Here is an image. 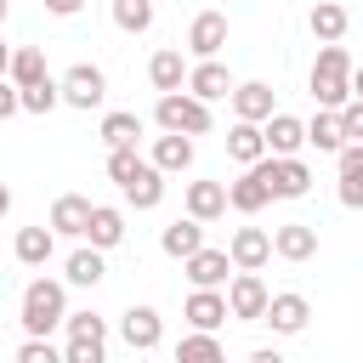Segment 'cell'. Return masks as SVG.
Segmentation results:
<instances>
[{
  "instance_id": "7",
  "label": "cell",
  "mask_w": 363,
  "mask_h": 363,
  "mask_svg": "<svg viewBox=\"0 0 363 363\" xmlns=\"http://www.w3.org/2000/svg\"><path fill=\"white\" fill-rule=\"evenodd\" d=\"M182 272H187V284H193V289H227V278H233L238 267H233V255H227V250H210V244H204L199 255H187V261H182Z\"/></svg>"
},
{
  "instance_id": "13",
  "label": "cell",
  "mask_w": 363,
  "mask_h": 363,
  "mask_svg": "<svg viewBox=\"0 0 363 363\" xmlns=\"http://www.w3.org/2000/svg\"><path fill=\"white\" fill-rule=\"evenodd\" d=\"M227 204H233L238 216H255V210H267V204H272V187H267V176H261L255 164H244V176H238V182H227Z\"/></svg>"
},
{
  "instance_id": "11",
  "label": "cell",
  "mask_w": 363,
  "mask_h": 363,
  "mask_svg": "<svg viewBox=\"0 0 363 363\" xmlns=\"http://www.w3.org/2000/svg\"><path fill=\"white\" fill-rule=\"evenodd\" d=\"M227 255H233L238 272H261V267L272 261V233H261V227H238L233 244H227Z\"/></svg>"
},
{
  "instance_id": "46",
  "label": "cell",
  "mask_w": 363,
  "mask_h": 363,
  "mask_svg": "<svg viewBox=\"0 0 363 363\" xmlns=\"http://www.w3.org/2000/svg\"><path fill=\"white\" fill-rule=\"evenodd\" d=\"M6 210H11V187L0 182V216H6Z\"/></svg>"
},
{
  "instance_id": "10",
  "label": "cell",
  "mask_w": 363,
  "mask_h": 363,
  "mask_svg": "<svg viewBox=\"0 0 363 363\" xmlns=\"http://www.w3.org/2000/svg\"><path fill=\"white\" fill-rule=\"evenodd\" d=\"M261 323H272V335H301V329L312 323V301L295 295V289H284V295L267 301V318H261Z\"/></svg>"
},
{
  "instance_id": "8",
  "label": "cell",
  "mask_w": 363,
  "mask_h": 363,
  "mask_svg": "<svg viewBox=\"0 0 363 363\" xmlns=\"http://www.w3.org/2000/svg\"><path fill=\"white\" fill-rule=\"evenodd\" d=\"M119 340H125L130 352H153V346L164 340V318H159L153 306H125V318H119Z\"/></svg>"
},
{
  "instance_id": "5",
  "label": "cell",
  "mask_w": 363,
  "mask_h": 363,
  "mask_svg": "<svg viewBox=\"0 0 363 363\" xmlns=\"http://www.w3.org/2000/svg\"><path fill=\"white\" fill-rule=\"evenodd\" d=\"M57 85H62V102H68V108H79V113H91V108H102V102H108V74H102L96 62H74Z\"/></svg>"
},
{
  "instance_id": "31",
  "label": "cell",
  "mask_w": 363,
  "mask_h": 363,
  "mask_svg": "<svg viewBox=\"0 0 363 363\" xmlns=\"http://www.w3.org/2000/svg\"><path fill=\"white\" fill-rule=\"evenodd\" d=\"M62 272H68V284L96 289V284L108 278V261H102V250H96V244H85V250H74V255H68V267H62Z\"/></svg>"
},
{
  "instance_id": "18",
  "label": "cell",
  "mask_w": 363,
  "mask_h": 363,
  "mask_svg": "<svg viewBox=\"0 0 363 363\" xmlns=\"http://www.w3.org/2000/svg\"><path fill=\"white\" fill-rule=\"evenodd\" d=\"M335 170H340V204L363 210V142H346L335 153Z\"/></svg>"
},
{
  "instance_id": "23",
  "label": "cell",
  "mask_w": 363,
  "mask_h": 363,
  "mask_svg": "<svg viewBox=\"0 0 363 363\" xmlns=\"http://www.w3.org/2000/svg\"><path fill=\"white\" fill-rule=\"evenodd\" d=\"M85 244H96V250H113V244H125V210H113V204H91Z\"/></svg>"
},
{
  "instance_id": "6",
  "label": "cell",
  "mask_w": 363,
  "mask_h": 363,
  "mask_svg": "<svg viewBox=\"0 0 363 363\" xmlns=\"http://www.w3.org/2000/svg\"><path fill=\"white\" fill-rule=\"evenodd\" d=\"M267 301H272V289L261 284V272H233L227 278V306H233L238 323H261L267 318Z\"/></svg>"
},
{
  "instance_id": "16",
  "label": "cell",
  "mask_w": 363,
  "mask_h": 363,
  "mask_svg": "<svg viewBox=\"0 0 363 363\" xmlns=\"http://www.w3.org/2000/svg\"><path fill=\"white\" fill-rule=\"evenodd\" d=\"M159 250H164L170 261H187V255H199V250H204V221H193V216H176V221L159 233Z\"/></svg>"
},
{
  "instance_id": "41",
  "label": "cell",
  "mask_w": 363,
  "mask_h": 363,
  "mask_svg": "<svg viewBox=\"0 0 363 363\" xmlns=\"http://www.w3.org/2000/svg\"><path fill=\"white\" fill-rule=\"evenodd\" d=\"M11 113H23V91L11 79H0V119H11Z\"/></svg>"
},
{
  "instance_id": "45",
  "label": "cell",
  "mask_w": 363,
  "mask_h": 363,
  "mask_svg": "<svg viewBox=\"0 0 363 363\" xmlns=\"http://www.w3.org/2000/svg\"><path fill=\"white\" fill-rule=\"evenodd\" d=\"M6 68H11V45L0 40V74H6Z\"/></svg>"
},
{
  "instance_id": "35",
  "label": "cell",
  "mask_w": 363,
  "mask_h": 363,
  "mask_svg": "<svg viewBox=\"0 0 363 363\" xmlns=\"http://www.w3.org/2000/svg\"><path fill=\"white\" fill-rule=\"evenodd\" d=\"M62 102V85L57 79H40V85H23V113H51Z\"/></svg>"
},
{
  "instance_id": "36",
  "label": "cell",
  "mask_w": 363,
  "mask_h": 363,
  "mask_svg": "<svg viewBox=\"0 0 363 363\" xmlns=\"http://www.w3.org/2000/svg\"><path fill=\"white\" fill-rule=\"evenodd\" d=\"M142 164H147V159H142L136 147H108V182H119V187H125Z\"/></svg>"
},
{
  "instance_id": "4",
  "label": "cell",
  "mask_w": 363,
  "mask_h": 363,
  "mask_svg": "<svg viewBox=\"0 0 363 363\" xmlns=\"http://www.w3.org/2000/svg\"><path fill=\"white\" fill-rule=\"evenodd\" d=\"M255 170L267 176V187H272V199H306V193H312V164H306L301 153H289V159H278V153H267V159H261Z\"/></svg>"
},
{
  "instance_id": "3",
  "label": "cell",
  "mask_w": 363,
  "mask_h": 363,
  "mask_svg": "<svg viewBox=\"0 0 363 363\" xmlns=\"http://www.w3.org/2000/svg\"><path fill=\"white\" fill-rule=\"evenodd\" d=\"M153 119H159V130H176V136H210V102H199L193 91H170V96H159L153 102Z\"/></svg>"
},
{
  "instance_id": "17",
  "label": "cell",
  "mask_w": 363,
  "mask_h": 363,
  "mask_svg": "<svg viewBox=\"0 0 363 363\" xmlns=\"http://www.w3.org/2000/svg\"><path fill=\"white\" fill-rule=\"evenodd\" d=\"M272 255H284V261H312V255H318V227H312V221H284V227L272 233Z\"/></svg>"
},
{
  "instance_id": "26",
  "label": "cell",
  "mask_w": 363,
  "mask_h": 363,
  "mask_svg": "<svg viewBox=\"0 0 363 363\" xmlns=\"http://www.w3.org/2000/svg\"><path fill=\"white\" fill-rule=\"evenodd\" d=\"M11 255H17L23 267H45V261L57 255V233H51V227H17Z\"/></svg>"
},
{
  "instance_id": "20",
  "label": "cell",
  "mask_w": 363,
  "mask_h": 363,
  "mask_svg": "<svg viewBox=\"0 0 363 363\" xmlns=\"http://www.w3.org/2000/svg\"><path fill=\"white\" fill-rule=\"evenodd\" d=\"M261 130H267V153H278V159L306 147V119H295V113H272Z\"/></svg>"
},
{
  "instance_id": "2",
  "label": "cell",
  "mask_w": 363,
  "mask_h": 363,
  "mask_svg": "<svg viewBox=\"0 0 363 363\" xmlns=\"http://www.w3.org/2000/svg\"><path fill=\"white\" fill-rule=\"evenodd\" d=\"M17 323H23V335L51 340V329H62V323H68V289H62L57 278H34V284L23 289Z\"/></svg>"
},
{
  "instance_id": "34",
  "label": "cell",
  "mask_w": 363,
  "mask_h": 363,
  "mask_svg": "<svg viewBox=\"0 0 363 363\" xmlns=\"http://www.w3.org/2000/svg\"><path fill=\"white\" fill-rule=\"evenodd\" d=\"M113 28L147 34V28H153V0H113Z\"/></svg>"
},
{
  "instance_id": "15",
  "label": "cell",
  "mask_w": 363,
  "mask_h": 363,
  "mask_svg": "<svg viewBox=\"0 0 363 363\" xmlns=\"http://www.w3.org/2000/svg\"><path fill=\"white\" fill-rule=\"evenodd\" d=\"M85 221H91V199H79V193H62L45 216V227L57 238H85Z\"/></svg>"
},
{
  "instance_id": "25",
  "label": "cell",
  "mask_w": 363,
  "mask_h": 363,
  "mask_svg": "<svg viewBox=\"0 0 363 363\" xmlns=\"http://www.w3.org/2000/svg\"><path fill=\"white\" fill-rule=\"evenodd\" d=\"M187 216L193 221L227 216V182H187Z\"/></svg>"
},
{
  "instance_id": "9",
  "label": "cell",
  "mask_w": 363,
  "mask_h": 363,
  "mask_svg": "<svg viewBox=\"0 0 363 363\" xmlns=\"http://www.w3.org/2000/svg\"><path fill=\"white\" fill-rule=\"evenodd\" d=\"M182 318H187L193 329L216 335V329L233 318V306H227V289H193V295H187V306H182Z\"/></svg>"
},
{
  "instance_id": "30",
  "label": "cell",
  "mask_w": 363,
  "mask_h": 363,
  "mask_svg": "<svg viewBox=\"0 0 363 363\" xmlns=\"http://www.w3.org/2000/svg\"><path fill=\"white\" fill-rule=\"evenodd\" d=\"M6 79L23 91V85H40V79H51V68H45V51L40 45H17L11 51V68H6Z\"/></svg>"
},
{
  "instance_id": "40",
  "label": "cell",
  "mask_w": 363,
  "mask_h": 363,
  "mask_svg": "<svg viewBox=\"0 0 363 363\" xmlns=\"http://www.w3.org/2000/svg\"><path fill=\"white\" fill-rule=\"evenodd\" d=\"M340 130H346V142H363V96H352L340 108Z\"/></svg>"
},
{
  "instance_id": "19",
  "label": "cell",
  "mask_w": 363,
  "mask_h": 363,
  "mask_svg": "<svg viewBox=\"0 0 363 363\" xmlns=\"http://www.w3.org/2000/svg\"><path fill=\"white\" fill-rule=\"evenodd\" d=\"M187 91H193L199 102H216V96H233V74H227V62H216V57H204V62H193V74H187Z\"/></svg>"
},
{
  "instance_id": "47",
  "label": "cell",
  "mask_w": 363,
  "mask_h": 363,
  "mask_svg": "<svg viewBox=\"0 0 363 363\" xmlns=\"http://www.w3.org/2000/svg\"><path fill=\"white\" fill-rule=\"evenodd\" d=\"M0 23H6V0H0Z\"/></svg>"
},
{
  "instance_id": "24",
  "label": "cell",
  "mask_w": 363,
  "mask_h": 363,
  "mask_svg": "<svg viewBox=\"0 0 363 363\" xmlns=\"http://www.w3.org/2000/svg\"><path fill=\"white\" fill-rule=\"evenodd\" d=\"M227 153H233L238 164H261V159H267V130L250 125V119H233V130H227Z\"/></svg>"
},
{
  "instance_id": "33",
  "label": "cell",
  "mask_w": 363,
  "mask_h": 363,
  "mask_svg": "<svg viewBox=\"0 0 363 363\" xmlns=\"http://www.w3.org/2000/svg\"><path fill=\"white\" fill-rule=\"evenodd\" d=\"M176 363H227V346H221L216 335L193 329V335H182V346H176Z\"/></svg>"
},
{
  "instance_id": "12",
  "label": "cell",
  "mask_w": 363,
  "mask_h": 363,
  "mask_svg": "<svg viewBox=\"0 0 363 363\" xmlns=\"http://www.w3.org/2000/svg\"><path fill=\"white\" fill-rule=\"evenodd\" d=\"M221 45H227V17L221 11H199L187 23V51L204 62V57H221Z\"/></svg>"
},
{
  "instance_id": "37",
  "label": "cell",
  "mask_w": 363,
  "mask_h": 363,
  "mask_svg": "<svg viewBox=\"0 0 363 363\" xmlns=\"http://www.w3.org/2000/svg\"><path fill=\"white\" fill-rule=\"evenodd\" d=\"M68 340H108V323L96 318V312H68Z\"/></svg>"
},
{
  "instance_id": "29",
  "label": "cell",
  "mask_w": 363,
  "mask_h": 363,
  "mask_svg": "<svg viewBox=\"0 0 363 363\" xmlns=\"http://www.w3.org/2000/svg\"><path fill=\"white\" fill-rule=\"evenodd\" d=\"M346 23H352V17H346V6H340V0H318V6H312V17H306L312 40H323V45H335V40L346 34Z\"/></svg>"
},
{
  "instance_id": "28",
  "label": "cell",
  "mask_w": 363,
  "mask_h": 363,
  "mask_svg": "<svg viewBox=\"0 0 363 363\" xmlns=\"http://www.w3.org/2000/svg\"><path fill=\"white\" fill-rule=\"evenodd\" d=\"M153 164H159L164 176H182V170L193 164V136H176V130L153 136Z\"/></svg>"
},
{
  "instance_id": "32",
  "label": "cell",
  "mask_w": 363,
  "mask_h": 363,
  "mask_svg": "<svg viewBox=\"0 0 363 363\" xmlns=\"http://www.w3.org/2000/svg\"><path fill=\"white\" fill-rule=\"evenodd\" d=\"M136 136H142V113H130V108L102 113V142L108 147H136Z\"/></svg>"
},
{
  "instance_id": "27",
  "label": "cell",
  "mask_w": 363,
  "mask_h": 363,
  "mask_svg": "<svg viewBox=\"0 0 363 363\" xmlns=\"http://www.w3.org/2000/svg\"><path fill=\"white\" fill-rule=\"evenodd\" d=\"M306 147H318V153H340L346 147V130H340V113L335 108H318L306 119Z\"/></svg>"
},
{
  "instance_id": "43",
  "label": "cell",
  "mask_w": 363,
  "mask_h": 363,
  "mask_svg": "<svg viewBox=\"0 0 363 363\" xmlns=\"http://www.w3.org/2000/svg\"><path fill=\"white\" fill-rule=\"evenodd\" d=\"M250 363H284V352H272V346H261V352H250Z\"/></svg>"
},
{
  "instance_id": "42",
  "label": "cell",
  "mask_w": 363,
  "mask_h": 363,
  "mask_svg": "<svg viewBox=\"0 0 363 363\" xmlns=\"http://www.w3.org/2000/svg\"><path fill=\"white\" fill-rule=\"evenodd\" d=\"M79 6H85V0H45V11H51V17H74Z\"/></svg>"
},
{
  "instance_id": "22",
  "label": "cell",
  "mask_w": 363,
  "mask_h": 363,
  "mask_svg": "<svg viewBox=\"0 0 363 363\" xmlns=\"http://www.w3.org/2000/svg\"><path fill=\"white\" fill-rule=\"evenodd\" d=\"M119 193H125V204H136V210H159V199H164V170L147 159V164H142Z\"/></svg>"
},
{
  "instance_id": "48",
  "label": "cell",
  "mask_w": 363,
  "mask_h": 363,
  "mask_svg": "<svg viewBox=\"0 0 363 363\" xmlns=\"http://www.w3.org/2000/svg\"><path fill=\"white\" fill-rule=\"evenodd\" d=\"M0 79H6V74H0Z\"/></svg>"
},
{
  "instance_id": "44",
  "label": "cell",
  "mask_w": 363,
  "mask_h": 363,
  "mask_svg": "<svg viewBox=\"0 0 363 363\" xmlns=\"http://www.w3.org/2000/svg\"><path fill=\"white\" fill-rule=\"evenodd\" d=\"M352 96H363V62L352 68Z\"/></svg>"
},
{
  "instance_id": "38",
  "label": "cell",
  "mask_w": 363,
  "mask_h": 363,
  "mask_svg": "<svg viewBox=\"0 0 363 363\" xmlns=\"http://www.w3.org/2000/svg\"><path fill=\"white\" fill-rule=\"evenodd\" d=\"M62 363H108V340H68Z\"/></svg>"
},
{
  "instance_id": "21",
  "label": "cell",
  "mask_w": 363,
  "mask_h": 363,
  "mask_svg": "<svg viewBox=\"0 0 363 363\" xmlns=\"http://www.w3.org/2000/svg\"><path fill=\"white\" fill-rule=\"evenodd\" d=\"M187 57L182 51H153V62H147V79H153V91L159 96H170V91H187Z\"/></svg>"
},
{
  "instance_id": "1",
  "label": "cell",
  "mask_w": 363,
  "mask_h": 363,
  "mask_svg": "<svg viewBox=\"0 0 363 363\" xmlns=\"http://www.w3.org/2000/svg\"><path fill=\"white\" fill-rule=\"evenodd\" d=\"M352 51L335 40V45H318V62H312V74H306V91H312V102L318 108H346L352 102Z\"/></svg>"
},
{
  "instance_id": "14",
  "label": "cell",
  "mask_w": 363,
  "mask_h": 363,
  "mask_svg": "<svg viewBox=\"0 0 363 363\" xmlns=\"http://www.w3.org/2000/svg\"><path fill=\"white\" fill-rule=\"evenodd\" d=\"M278 108H272V85H261V79H244V85H233V119H250V125H267Z\"/></svg>"
},
{
  "instance_id": "39",
  "label": "cell",
  "mask_w": 363,
  "mask_h": 363,
  "mask_svg": "<svg viewBox=\"0 0 363 363\" xmlns=\"http://www.w3.org/2000/svg\"><path fill=\"white\" fill-rule=\"evenodd\" d=\"M17 363H62V352H57L51 340H34V335H28V340L17 346Z\"/></svg>"
}]
</instances>
